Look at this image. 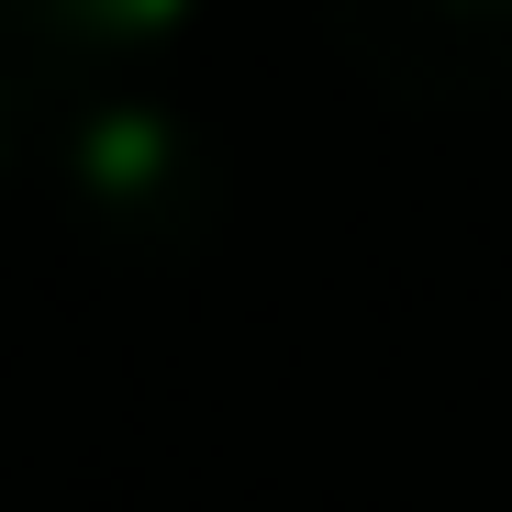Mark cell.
Returning a JSON list of instances; mask_svg holds the SVG:
<instances>
[{
  "instance_id": "1",
  "label": "cell",
  "mask_w": 512,
  "mask_h": 512,
  "mask_svg": "<svg viewBox=\"0 0 512 512\" xmlns=\"http://www.w3.org/2000/svg\"><path fill=\"white\" fill-rule=\"evenodd\" d=\"M212 179H223V167L201 156V134L179 112L134 101V90L78 101L67 134H56V190L90 212L112 245H179V234H201L212 201H223Z\"/></svg>"
},
{
  "instance_id": "2",
  "label": "cell",
  "mask_w": 512,
  "mask_h": 512,
  "mask_svg": "<svg viewBox=\"0 0 512 512\" xmlns=\"http://www.w3.org/2000/svg\"><path fill=\"white\" fill-rule=\"evenodd\" d=\"M323 34L401 112H479L512 90V0H323Z\"/></svg>"
},
{
  "instance_id": "3",
  "label": "cell",
  "mask_w": 512,
  "mask_h": 512,
  "mask_svg": "<svg viewBox=\"0 0 512 512\" xmlns=\"http://www.w3.org/2000/svg\"><path fill=\"white\" fill-rule=\"evenodd\" d=\"M0 12H12L45 56H145V45H167L179 34L201 0H0Z\"/></svg>"
},
{
  "instance_id": "4",
  "label": "cell",
  "mask_w": 512,
  "mask_h": 512,
  "mask_svg": "<svg viewBox=\"0 0 512 512\" xmlns=\"http://www.w3.org/2000/svg\"><path fill=\"white\" fill-rule=\"evenodd\" d=\"M23 134H34V123H23V78H12V67H0V167H12V156H23Z\"/></svg>"
}]
</instances>
